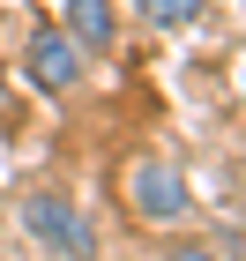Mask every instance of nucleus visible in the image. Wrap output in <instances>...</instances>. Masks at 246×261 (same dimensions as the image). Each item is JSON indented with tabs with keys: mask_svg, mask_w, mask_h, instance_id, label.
I'll use <instances>...</instances> for the list:
<instances>
[{
	"mask_svg": "<svg viewBox=\"0 0 246 261\" xmlns=\"http://www.w3.org/2000/svg\"><path fill=\"white\" fill-rule=\"evenodd\" d=\"M22 231L38 246H52V254H67V261H97V231H90V217L67 194H30L22 201Z\"/></svg>",
	"mask_w": 246,
	"mask_h": 261,
	"instance_id": "nucleus-1",
	"label": "nucleus"
},
{
	"mask_svg": "<svg viewBox=\"0 0 246 261\" xmlns=\"http://www.w3.org/2000/svg\"><path fill=\"white\" fill-rule=\"evenodd\" d=\"M127 194H134V217H149V224H179V217H194L186 172H179L172 157H142L134 172H127Z\"/></svg>",
	"mask_w": 246,
	"mask_h": 261,
	"instance_id": "nucleus-2",
	"label": "nucleus"
},
{
	"mask_svg": "<svg viewBox=\"0 0 246 261\" xmlns=\"http://www.w3.org/2000/svg\"><path fill=\"white\" fill-rule=\"evenodd\" d=\"M22 67H30V82H38V90H52V97L82 82V53L67 45V30H38V38H30V53H22Z\"/></svg>",
	"mask_w": 246,
	"mask_h": 261,
	"instance_id": "nucleus-3",
	"label": "nucleus"
},
{
	"mask_svg": "<svg viewBox=\"0 0 246 261\" xmlns=\"http://www.w3.org/2000/svg\"><path fill=\"white\" fill-rule=\"evenodd\" d=\"M112 22H120L112 0H67V45H75V53H82V45L104 53V45H112Z\"/></svg>",
	"mask_w": 246,
	"mask_h": 261,
	"instance_id": "nucleus-4",
	"label": "nucleus"
},
{
	"mask_svg": "<svg viewBox=\"0 0 246 261\" xmlns=\"http://www.w3.org/2000/svg\"><path fill=\"white\" fill-rule=\"evenodd\" d=\"M202 8H209V0H134V15L157 22V30H194V22H202Z\"/></svg>",
	"mask_w": 246,
	"mask_h": 261,
	"instance_id": "nucleus-5",
	"label": "nucleus"
},
{
	"mask_svg": "<svg viewBox=\"0 0 246 261\" xmlns=\"http://www.w3.org/2000/svg\"><path fill=\"white\" fill-rule=\"evenodd\" d=\"M172 261H224V254H216V246H179Z\"/></svg>",
	"mask_w": 246,
	"mask_h": 261,
	"instance_id": "nucleus-6",
	"label": "nucleus"
}]
</instances>
